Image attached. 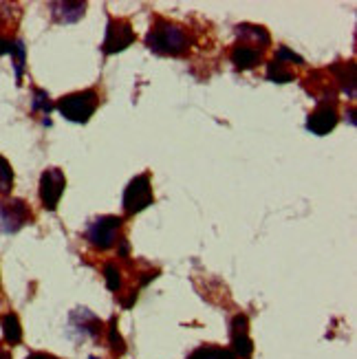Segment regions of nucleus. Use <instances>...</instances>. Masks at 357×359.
I'll use <instances>...</instances> for the list:
<instances>
[{"mask_svg": "<svg viewBox=\"0 0 357 359\" xmlns=\"http://www.w3.org/2000/svg\"><path fill=\"white\" fill-rule=\"evenodd\" d=\"M190 44L187 29L165 18H154V25L146 33V46L157 55H183L190 51Z\"/></svg>", "mask_w": 357, "mask_h": 359, "instance_id": "f257e3e1", "label": "nucleus"}, {"mask_svg": "<svg viewBox=\"0 0 357 359\" xmlns=\"http://www.w3.org/2000/svg\"><path fill=\"white\" fill-rule=\"evenodd\" d=\"M98 106H100V93L95 89H86V91L64 95V98L57 102L55 109L62 113V117H66L68 122L86 124L95 115V111H98Z\"/></svg>", "mask_w": 357, "mask_h": 359, "instance_id": "f03ea898", "label": "nucleus"}, {"mask_svg": "<svg viewBox=\"0 0 357 359\" xmlns=\"http://www.w3.org/2000/svg\"><path fill=\"white\" fill-rule=\"evenodd\" d=\"M122 227H124L122 217H111V214H106V217H95L93 221H89L84 236L93 249L106 251L119 243L117 236L122 232Z\"/></svg>", "mask_w": 357, "mask_h": 359, "instance_id": "7ed1b4c3", "label": "nucleus"}, {"mask_svg": "<svg viewBox=\"0 0 357 359\" xmlns=\"http://www.w3.org/2000/svg\"><path fill=\"white\" fill-rule=\"evenodd\" d=\"M124 212L126 217H135V214L144 212L146 208H150L154 203V194H152V185H150V174H139L133 181L128 183L126 192H124Z\"/></svg>", "mask_w": 357, "mask_h": 359, "instance_id": "20e7f679", "label": "nucleus"}, {"mask_svg": "<svg viewBox=\"0 0 357 359\" xmlns=\"http://www.w3.org/2000/svg\"><path fill=\"white\" fill-rule=\"evenodd\" d=\"M33 214L29 205L20 199H7L0 201V232L3 234H16L27 223H31Z\"/></svg>", "mask_w": 357, "mask_h": 359, "instance_id": "39448f33", "label": "nucleus"}, {"mask_svg": "<svg viewBox=\"0 0 357 359\" xmlns=\"http://www.w3.org/2000/svg\"><path fill=\"white\" fill-rule=\"evenodd\" d=\"M133 42H135V31L130 27V22L122 18H111L109 27H106V38L102 42V51L106 55H113L128 49Z\"/></svg>", "mask_w": 357, "mask_h": 359, "instance_id": "423d86ee", "label": "nucleus"}, {"mask_svg": "<svg viewBox=\"0 0 357 359\" xmlns=\"http://www.w3.org/2000/svg\"><path fill=\"white\" fill-rule=\"evenodd\" d=\"M64 187H66V176L60 167H49L44 170L40 176V201L44 210L55 212L60 199L64 194Z\"/></svg>", "mask_w": 357, "mask_h": 359, "instance_id": "0eeeda50", "label": "nucleus"}, {"mask_svg": "<svg viewBox=\"0 0 357 359\" xmlns=\"http://www.w3.org/2000/svg\"><path fill=\"white\" fill-rule=\"evenodd\" d=\"M104 331V324L100 322L98 315H93L89 309H75L68 317V333L71 338H75L77 342L82 340H98Z\"/></svg>", "mask_w": 357, "mask_h": 359, "instance_id": "6e6552de", "label": "nucleus"}, {"mask_svg": "<svg viewBox=\"0 0 357 359\" xmlns=\"http://www.w3.org/2000/svg\"><path fill=\"white\" fill-rule=\"evenodd\" d=\"M232 346H234V355L241 359H249V355L254 353V342L249 338V322L247 315H236L232 320Z\"/></svg>", "mask_w": 357, "mask_h": 359, "instance_id": "1a4fd4ad", "label": "nucleus"}, {"mask_svg": "<svg viewBox=\"0 0 357 359\" xmlns=\"http://www.w3.org/2000/svg\"><path fill=\"white\" fill-rule=\"evenodd\" d=\"M338 113H336V109H333V106H329V104H320L318 109L309 115V119H306V130H311L313 135H318V137H322V135H329L333 128L338 126Z\"/></svg>", "mask_w": 357, "mask_h": 359, "instance_id": "9d476101", "label": "nucleus"}, {"mask_svg": "<svg viewBox=\"0 0 357 359\" xmlns=\"http://www.w3.org/2000/svg\"><path fill=\"white\" fill-rule=\"evenodd\" d=\"M49 9L55 22L71 25V22H77L84 18L86 3H49Z\"/></svg>", "mask_w": 357, "mask_h": 359, "instance_id": "9b49d317", "label": "nucleus"}, {"mask_svg": "<svg viewBox=\"0 0 357 359\" xmlns=\"http://www.w3.org/2000/svg\"><path fill=\"white\" fill-rule=\"evenodd\" d=\"M230 57H232V64L236 68L249 71V68L258 66V62L263 59V51L256 49V46H249V44H236L230 53Z\"/></svg>", "mask_w": 357, "mask_h": 359, "instance_id": "f8f14e48", "label": "nucleus"}, {"mask_svg": "<svg viewBox=\"0 0 357 359\" xmlns=\"http://www.w3.org/2000/svg\"><path fill=\"white\" fill-rule=\"evenodd\" d=\"M236 35L243 40H249V46H260V51L267 49L271 44V38L265 27H258V25H238L236 27Z\"/></svg>", "mask_w": 357, "mask_h": 359, "instance_id": "ddd939ff", "label": "nucleus"}, {"mask_svg": "<svg viewBox=\"0 0 357 359\" xmlns=\"http://www.w3.org/2000/svg\"><path fill=\"white\" fill-rule=\"evenodd\" d=\"M0 326H3L5 342L9 346H16L22 342V326H20V320L16 313H5L3 317H0Z\"/></svg>", "mask_w": 357, "mask_h": 359, "instance_id": "4468645a", "label": "nucleus"}, {"mask_svg": "<svg viewBox=\"0 0 357 359\" xmlns=\"http://www.w3.org/2000/svg\"><path fill=\"white\" fill-rule=\"evenodd\" d=\"M187 359H236V355L230 349H221V346H201Z\"/></svg>", "mask_w": 357, "mask_h": 359, "instance_id": "2eb2a0df", "label": "nucleus"}, {"mask_svg": "<svg viewBox=\"0 0 357 359\" xmlns=\"http://www.w3.org/2000/svg\"><path fill=\"white\" fill-rule=\"evenodd\" d=\"M267 80L278 82V84H287V82L293 80V73L287 68V64L276 62V59H273V62H269V66H267Z\"/></svg>", "mask_w": 357, "mask_h": 359, "instance_id": "dca6fc26", "label": "nucleus"}, {"mask_svg": "<svg viewBox=\"0 0 357 359\" xmlns=\"http://www.w3.org/2000/svg\"><path fill=\"white\" fill-rule=\"evenodd\" d=\"M104 276H106V286H109V291L119 293V289H122V273H119L115 262H106Z\"/></svg>", "mask_w": 357, "mask_h": 359, "instance_id": "f3484780", "label": "nucleus"}, {"mask_svg": "<svg viewBox=\"0 0 357 359\" xmlns=\"http://www.w3.org/2000/svg\"><path fill=\"white\" fill-rule=\"evenodd\" d=\"M14 187V170L5 157H0V194H9Z\"/></svg>", "mask_w": 357, "mask_h": 359, "instance_id": "a211bd4d", "label": "nucleus"}, {"mask_svg": "<svg viewBox=\"0 0 357 359\" xmlns=\"http://www.w3.org/2000/svg\"><path fill=\"white\" fill-rule=\"evenodd\" d=\"M9 55L14 57L16 80H18V84H20V82H22V71H25V44H22V40H16V42H14V49H11Z\"/></svg>", "mask_w": 357, "mask_h": 359, "instance_id": "6ab92c4d", "label": "nucleus"}, {"mask_svg": "<svg viewBox=\"0 0 357 359\" xmlns=\"http://www.w3.org/2000/svg\"><path fill=\"white\" fill-rule=\"evenodd\" d=\"M31 109H33V113H44V115H49L51 111H53V104L49 102V95H46L42 89H35L33 91V106H31Z\"/></svg>", "mask_w": 357, "mask_h": 359, "instance_id": "aec40b11", "label": "nucleus"}, {"mask_svg": "<svg viewBox=\"0 0 357 359\" xmlns=\"http://www.w3.org/2000/svg\"><path fill=\"white\" fill-rule=\"evenodd\" d=\"M106 331H109V344L113 346V351L117 355H122L126 351V344H124L122 335H119V331H117V320L115 317L109 322V329H106Z\"/></svg>", "mask_w": 357, "mask_h": 359, "instance_id": "412c9836", "label": "nucleus"}, {"mask_svg": "<svg viewBox=\"0 0 357 359\" xmlns=\"http://www.w3.org/2000/svg\"><path fill=\"white\" fill-rule=\"evenodd\" d=\"M276 62H284V59H287V62H298V64H304V59L298 55V53H293V51H289L287 46H280V49L276 51Z\"/></svg>", "mask_w": 357, "mask_h": 359, "instance_id": "4be33fe9", "label": "nucleus"}, {"mask_svg": "<svg viewBox=\"0 0 357 359\" xmlns=\"http://www.w3.org/2000/svg\"><path fill=\"white\" fill-rule=\"evenodd\" d=\"M27 359H57V357L51 355V353H31Z\"/></svg>", "mask_w": 357, "mask_h": 359, "instance_id": "5701e85b", "label": "nucleus"}, {"mask_svg": "<svg viewBox=\"0 0 357 359\" xmlns=\"http://www.w3.org/2000/svg\"><path fill=\"white\" fill-rule=\"evenodd\" d=\"M0 359H11L9 351H5V349H3V346H0Z\"/></svg>", "mask_w": 357, "mask_h": 359, "instance_id": "b1692460", "label": "nucleus"}]
</instances>
